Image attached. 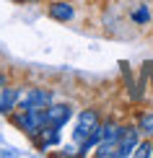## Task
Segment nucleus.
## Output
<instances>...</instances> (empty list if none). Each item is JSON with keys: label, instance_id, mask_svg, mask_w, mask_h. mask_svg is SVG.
Here are the masks:
<instances>
[{"label": "nucleus", "instance_id": "8", "mask_svg": "<svg viewBox=\"0 0 153 158\" xmlns=\"http://www.w3.org/2000/svg\"><path fill=\"white\" fill-rule=\"evenodd\" d=\"M96 156L99 158H117V143H99Z\"/></svg>", "mask_w": 153, "mask_h": 158}, {"label": "nucleus", "instance_id": "13", "mask_svg": "<svg viewBox=\"0 0 153 158\" xmlns=\"http://www.w3.org/2000/svg\"><path fill=\"white\" fill-rule=\"evenodd\" d=\"M16 3H23V0H16Z\"/></svg>", "mask_w": 153, "mask_h": 158}, {"label": "nucleus", "instance_id": "10", "mask_svg": "<svg viewBox=\"0 0 153 158\" xmlns=\"http://www.w3.org/2000/svg\"><path fill=\"white\" fill-rule=\"evenodd\" d=\"M148 18H151V13H148V8H145V5H140V8L138 10H132V21L135 23H148Z\"/></svg>", "mask_w": 153, "mask_h": 158}, {"label": "nucleus", "instance_id": "7", "mask_svg": "<svg viewBox=\"0 0 153 158\" xmlns=\"http://www.w3.org/2000/svg\"><path fill=\"white\" fill-rule=\"evenodd\" d=\"M49 18L52 21H60V23H65V21H73V16H75V10H73V5L70 3H65V0H60V3H52L49 8Z\"/></svg>", "mask_w": 153, "mask_h": 158}, {"label": "nucleus", "instance_id": "11", "mask_svg": "<svg viewBox=\"0 0 153 158\" xmlns=\"http://www.w3.org/2000/svg\"><path fill=\"white\" fill-rule=\"evenodd\" d=\"M132 156H138V158H148V156H153L151 143H138V148H135V153H132Z\"/></svg>", "mask_w": 153, "mask_h": 158}, {"label": "nucleus", "instance_id": "6", "mask_svg": "<svg viewBox=\"0 0 153 158\" xmlns=\"http://www.w3.org/2000/svg\"><path fill=\"white\" fill-rule=\"evenodd\" d=\"M18 98H21V88H11V85H3L0 88V114L5 111H13L18 106Z\"/></svg>", "mask_w": 153, "mask_h": 158}, {"label": "nucleus", "instance_id": "9", "mask_svg": "<svg viewBox=\"0 0 153 158\" xmlns=\"http://www.w3.org/2000/svg\"><path fill=\"white\" fill-rule=\"evenodd\" d=\"M138 130H143L145 135H153V114H140V122H138Z\"/></svg>", "mask_w": 153, "mask_h": 158}, {"label": "nucleus", "instance_id": "4", "mask_svg": "<svg viewBox=\"0 0 153 158\" xmlns=\"http://www.w3.org/2000/svg\"><path fill=\"white\" fill-rule=\"evenodd\" d=\"M70 114H73V109H70V106H65V104H55V106L49 104V109L44 106V111H42L44 124H49V127H57V130L70 119Z\"/></svg>", "mask_w": 153, "mask_h": 158}, {"label": "nucleus", "instance_id": "5", "mask_svg": "<svg viewBox=\"0 0 153 158\" xmlns=\"http://www.w3.org/2000/svg\"><path fill=\"white\" fill-rule=\"evenodd\" d=\"M138 148V127H122L119 132V143H117V158H127L135 153Z\"/></svg>", "mask_w": 153, "mask_h": 158}, {"label": "nucleus", "instance_id": "2", "mask_svg": "<svg viewBox=\"0 0 153 158\" xmlns=\"http://www.w3.org/2000/svg\"><path fill=\"white\" fill-rule=\"evenodd\" d=\"M96 130H99V114H96V109H83L81 114H78L75 132H73V140H75V145L81 148L83 143L96 132Z\"/></svg>", "mask_w": 153, "mask_h": 158}, {"label": "nucleus", "instance_id": "1", "mask_svg": "<svg viewBox=\"0 0 153 158\" xmlns=\"http://www.w3.org/2000/svg\"><path fill=\"white\" fill-rule=\"evenodd\" d=\"M21 111L18 114H13V124H16L18 130H23L26 135H36L39 130L44 127V117H42V106H18Z\"/></svg>", "mask_w": 153, "mask_h": 158}, {"label": "nucleus", "instance_id": "12", "mask_svg": "<svg viewBox=\"0 0 153 158\" xmlns=\"http://www.w3.org/2000/svg\"><path fill=\"white\" fill-rule=\"evenodd\" d=\"M3 85H5V75L0 73V88H3Z\"/></svg>", "mask_w": 153, "mask_h": 158}, {"label": "nucleus", "instance_id": "3", "mask_svg": "<svg viewBox=\"0 0 153 158\" xmlns=\"http://www.w3.org/2000/svg\"><path fill=\"white\" fill-rule=\"evenodd\" d=\"M52 98H55V96H52V91L49 88H29V91H26V94H21V98H18V106H49V104H52Z\"/></svg>", "mask_w": 153, "mask_h": 158}]
</instances>
